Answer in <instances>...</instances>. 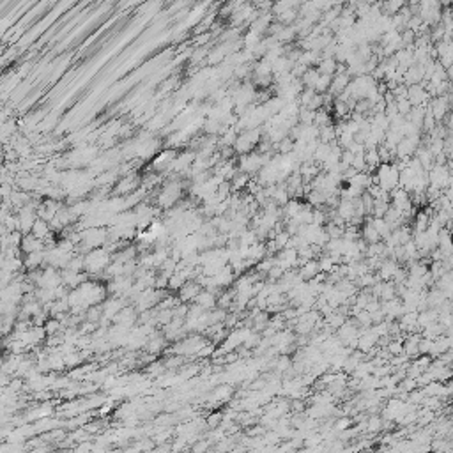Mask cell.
Listing matches in <instances>:
<instances>
[{
	"label": "cell",
	"instance_id": "obj_1",
	"mask_svg": "<svg viewBox=\"0 0 453 453\" xmlns=\"http://www.w3.org/2000/svg\"><path fill=\"white\" fill-rule=\"evenodd\" d=\"M262 140V129L260 127H255V129H246V131L239 133L237 140L234 144V152L237 156H243V154H250L257 149L258 142Z\"/></svg>",
	"mask_w": 453,
	"mask_h": 453
},
{
	"label": "cell",
	"instance_id": "obj_2",
	"mask_svg": "<svg viewBox=\"0 0 453 453\" xmlns=\"http://www.w3.org/2000/svg\"><path fill=\"white\" fill-rule=\"evenodd\" d=\"M427 110L432 113L435 122H443V119L450 113V96H441V98H432V101L427 105Z\"/></svg>",
	"mask_w": 453,
	"mask_h": 453
},
{
	"label": "cell",
	"instance_id": "obj_3",
	"mask_svg": "<svg viewBox=\"0 0 453 453\" xmlns=\"http://www.w3.org/2000/svg\"><path fill=\"white\" fill-rule=\"evenodd\" d=\"M351 76L347 73H336L335 76L331 78V85H329V91H327V94L331 96V98H338L340 94H344V91L347 89V85L351 83Z\"/></svg>",
	"mask_w": 453,
	"mask_h": 453
},
{
	"label": "cell",
	"instance_id": "obj_4",
	"mask_svg": "<svg viewBox=\"0 0 453 453\" xmlns=\"http://www.w3.org/2000/svg\"><path fill=\"white\" fill-rule=\"evenodd\" d=\"M195 303L197 307L202 308V310H213V307L216 305V297L213 292H209V290H200L199 296L195 297Z\"/></svg>",
	"mask_w": 453,
	"mask_h": 453
},
{
	"label": "cell",
	"instance_id": "obj_5",
	"mask_svg": "<svg viewBox=\"0 0 453 453\" xmlns=\"http://www.w3.org/2000/svg\"><path fill=\"white\" fill-rule=\"evenodd\" d=\"M319 273H321V269H319V262H317V260H308V262H305L301 268H299V276H301V280H313Z\"/></svg>",
	"mask_w": 453,
	"mask_h": 453
},
{
	"label": "cell",
	"instance_id": "obj_6",
	"mask_svg": "<svg viewBox=\"0 0 453 453\" xmlns=\"http://www.w3.org/2000/svg\"><path fill=\"white\" fill-rule=\"evenodd\" d=\"M336 66H338V62H336L335 59H321V62L317 64V71H319V74H326V76H335L336 73Z\"/></svg>",
	"mask_w": 453,
	"mask_h": 453
},
{
	"label": "cell",
	"instance_id": "obj_7",
	"mask_svg": "<svg viewBox=\"0 0 453 453\" xmlns=\"http://www.w3.org/2000/svg\"><path fill=\"white\" fill-rule=\"evenodd\" d=\"M252 181V177L248 176V174H244V172H236V176L230 179V186H232V191H239L243 190V188H246L248 186V182Z\"/></svg>",
	"mask_w": 453,
	"mask_h": 453
},
{
	"label": "cell",
	"instance_id": "obj_8",
	"mask_svg": "<svg viewBox=\"0 0 453 453\" xmlns=\"http://www.w3.org/2000/svg\"><path fill=\"white\" fill-rule=\"evenodd\" d=\"M200 292V283H195V282H186L182 287H181V296H182V299H195L197 296H199Z\"/></svg>",
	"mask_w": 453,
	"mask_h": 453
},
{
	"label": "cell",
	"instance_id": "obj_9",
	"mask_svg": "<svg viewBox=\"0 0 453 453\" xmlns=\"http://www.w3.org/2000/svg\"><path fill=\"white\" fill-rule=\"evenodd\" d=\"M319 76H321V74H319V71H317L315 68H308L307 73L301 76L303 89H312V91H313V87H315V83H317V80H319Z\"/></svg>",
	"mask_w": 453,
	"mask_h": 453
},
{
	"label": "cell",
	"instance_id": "obj_10",
	"mask_svg": "<svg viewBox=\"0 0 453 453\" xmlns=\"http://www.w3.org/2000/svg\"><path fill=\"white\" fill-rule=\"evenodd\" d=\"M370 223H372V227L377 230V234L381 236V239H386L391 234V229L388 227V223H386L382 218H372L370 216Z\"/></svg>",
	"mask_w": 453,
	"mask_h": 453
},
{
	"label": "cell",
	"instance_id": "obj_11",
	"mask_svg": "<svg viewBox=\"0 0 453 453\" xmlns=\"http://www.w3.org/2000/svg\"><path fill=\"white\" fill-rule=\"evenodd\" d=\"M313 126L315 127H324V126H331V113L321 108L315 112V119H313Z\"/></svg>",
	"mask_w": 453,
	"mask_h": 453
},
{
	"label": "cell",
	"instance_id": "obj_12",
	"mask_svg": "<svg viewBox=\"0 0 453 453\" xmlns=\"http://www.w3.org/2000/svg\"><path fill=\"white\" fill-rule=\"evenodd\" d=\"M331 78H333V76L321 74V76H319V80H317V83H315V87H313V92L321 94V96L327 94V91H329V85H331Z\"/></svg>",
	"mask_w": 453,
	"mask_h": 453
},
{
	"label": "cell",
	"instance_id": "obj_13",
	"mask_svg": "<svg viewBox=\"0 0 453 453\" xmlns=\"http://www.w3.org/2000/svg\"><path fill=\"white\" fill-rule=\"evenodd\" d=\"M129 182H131V179L121 181V184H129ZM131 190H133V188H129V186H127V191H131ZM117 191H121V193H126V186H119Z\"/></svg>",
	"mask_w": 453,
	"mask_h": 453
}]
</instances>
